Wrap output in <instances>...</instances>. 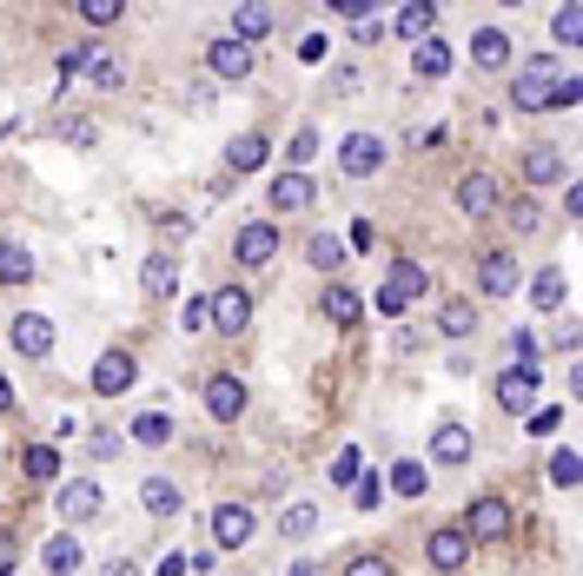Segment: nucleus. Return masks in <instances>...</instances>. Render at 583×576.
Wrapping results in <instances>:
<instances>
[{
    "mask_svg": "<svg viewBox=\"0 0 583 576\" xmlns=\"http://www.w3.org/2000/svg\"><path fill=\"white\" fill-rule=\"evenodd\" d=\"M305 259H312L318 272H339V266H345V245H339V238H331V232H318V238L305 245Z\"/></svg>",
    "mask_w": 583,
    "mask_h": 576,
    "instance_id": "473e14b6",
    "label": "nucleus"
},
{
    "mask_svg": "<svg viewBox=\"0 0 583 576\" xmlns=\"http://www.w3.org/2000/svg\"><path fill=\"white\" fill-rule=\"evenodd\" d=\"M352 490H359V498H352L359 511H378V504H385V477H378V470H372V477H359Z\"/></svg>",
    "mask_w": 583,
    "mask_h": 576,
    "instance_id": "a19ab883",
    "label": "nucleus"
},
{
    "mask_svg": "<svg viewBox=\"0 0 583 576\" xmlns=\"http://www.w3.org/2000/svg\"><path fill=\"white\" fill-rule=\"evenodd\" d=\"M339 167H345V180H372V173L385 167V139H378V133H352V139L339 146Z\"/></svg>",
    "mask_w": 583,
    "mask_h": 576,
    "instance_id": "6e6552de",
    "label": "nucleus"
},
{
    "mask_svg": "<svg viewBox=\"0 0 583 576\" xmlns=\"http://www.w3.org/2000/svg\"><path fill=\"white\" fill-rule=\"evenodd\" d=\"M8 339H14V352H21V358H47V352H53V318H40V311H21Z\"/></svg>",
    "mask_w": 583,
    "mask_h": 576,
    "instance_id": "f8f14e48",
    "label": "nucleus"
},
{
    "mask_svg": "<svg viewBox=\"0 0 583 576\" xmlns=\"http://www.w3.org/2000/svg\"><path fill=\"white\" fill-rule=\"evenodd\" d=\"M432 457H438V464H451V470H458V464H471V431H464L458 418H445V425L432 431Z\"/></svg>",
    "mask_w": 583,
    "mask_h": 576,
    "instance_id": "6ab92c4d",
    "label": "nucleus"
},
{
    "mask_svg": "<svg viewBox=\"0 0 583 576\" xmlns=\"http://www.w3.org/2000/svg\"><path fill=\"white\" fill-rule=\"evenodd\" d=\"M253 530H259L253 504H219L212 511V543L219 550H245V543H253Z\"/></svg>",
    "mask_w": 583,
    "mask_h": 576,
    "instance_id": "423d86ee",
    "label": "nucleus"
},
{
    "mask_svg": "<svg viewBox=\"0 0 583 576\" xmlns=\"http://www.w3.org/2000/svg\"><path fill=\"white\" fill-rule=\"evenodd\" d=\"M345 576H391V563H385L378 550H359V556L345 563Z\"/></svg>",
    "mask_w": 583,
    "mask_h": 576,
    "instance_id": "37998d69",
    "label": "nucleus"
},
{
    "mask_svg": "<svg viewBox=\"0 0 583 576\" xmlns=\"http://www.w3.org/2000/svg\"><path fill=\"white\" fill-rule=\"evenodd\" d=\"M266 199H272V212H305V206L318 199V180H312V173H279V180L266 186Z\"/></svg>",
    "mask_w": 583,
    "mask_h": 576,
    "instance_id": "ddd939ff",
    "label": "nucleus"
},
{
    "mask_svg": "<svg viewBox=\"0 0 583 576\" xmlns=\"http://www.w3.org/2000/svg\"><path fill=\"white\" fill-rule=\"evenodd\" d=\"M133 378H139L133 352H100V358H94V391H100V397H120V391H133Z\"/></svg>",
    "mask_w": 583,
    "mask_h": 576,
    "instance_id": "1a4fd4ad",
    "label": "nucleus"
},
{
    "mask_svg": "<svg viewBox=\"0 0 583 576\" xmlns=\"http://www.w3.org/2000/svg\"><path fill=\"white\" fill-rule=\"evenodd\" d=\"M432 27H438V8H425V0L391 14V34H404V40H432Z\"/></svg>",
    "mask_w": 583,
    "mask_h": 576,
    "instance_id": "b1692460",
    "label": "nucleus"
},
{
    "mask_svg": "<svg viewBox=\"0 0 583 576\" xmlns=\"http://www.w3.org/2000/svg\"><path fill=\"white\" fill-rule=\"evenodd\" d=\"M312 530H318V504H292V511L279 517V537H292V543L312 537Z\"/></svg>",
    "mask_w": 583,
    "mask_h": 576,
    "instance_id": "c9c22d12",
    "label": "nucleus"
},
{
    "mask_svg": "<svg viewBox=\"0 0 583 576\" xmlns=\"http://www.w3.org/2000/svg\"><path fill=\"white\" fill-rule=\"evenodd\" d=\"M576 100H583V79H576V73H563V79H557V100H550V107H576Z\"/></svg>",
    "mask_w": 583,
    "mask_h": 576,
    "instance_id": "de8ad7c7",
    "label": "nucleus"
},
{
    "mask_svg": "<svg viewBox=\"0 0 583 576\" xmlns=\"http://www.w3.org/2000/svg\"><path fill=\"white\" fill-rule=\"evenodd\" d=\"M391 490H398V498H418V490H425V464H391Z\"/></svg>",
    "mask_w": 583,
    "mask_h": 576,
    "instance_id": "4c0bfd02",
    "label": "nucleus"
},
{
    "mask_svg": "<svg viewBox=\"0 0 583 576\" xmlns=\"http://www.w3.org/2000/svg\"><path fill=\"white\" fill-rule=\"evenodd\" d=\"M438 332H445V339H471V332H477V305H471V298H445V305H438Z\"/></svg>",
    "mask_w": 583,
    "mask_h": 576,
    "instance_id": "a878e982",
    "label": "nucleus"
},
{
    "mask_svg": "<svg viewBox=\"0 0 583 576\" xmlns=\"http://www.w3.org/2000/svg\"><path fill=\"white\" fill-rule=\"evenodd\" d=\"M34 279V253L21 238H0V285H27Z\"/></svg>",
    "mask_w": 583,
    "mask_h": 576,
    "instance_id": "bb28decb",
    "label": "nucleus"
},
{
    "mask_svg": "<svg viewBox=\"0 0 583 576\" xmlns=\"http://www.w3.org/2000/svg\"><path fill=\"white\" fill-rule=\"evenodd\" d=\"M411 73H418V79H445L451 73V47L432 34V40H418V53H411Z\"/></svg>",
    "mask_w": 583,
    "mask_h": 576,
    "instance_id": "cd10ccee",
    "label": "nucleus"
},
{
    "mask_svg": "<svg viewBox=\"0 0 583 576\" xmlns=\"http://www.w3.org/2000/svg\"><path fill=\"white\" fill-rule=\"evenodd\" d=\"M292 576H325V563H312V556H305V563H292Z\"/></svg>",
    "mask_w": 583,
    "mask_h": 576,
    "instance_id": "6e6d98bb",
    "label": "nucleus"
},
{
    "mask_svg": "<svg viewBox=\"0 0 583 576\" xmlns=\"http://www.w3.org/2000/svg\"><path fill=\"white\" fill-rule=\"evenodd\" d=\"M206 410H212L219 425H232L239 410H245V384L239 378H206Z\"/></svg>",
    "mask_w": 583,
    "mask_h": 576,
    "instance_id": "aec40b11",
    "label": "nucleus"
},
{
    "mask_svg": "<svg viewBox=\"0 0 583 576\" xmlns=\"http://www.w3.org/2000/svg\"><path fill=\"white\" fill-rule=\"evenodd\" d=\"M206 324L219 339H245V324H253V292H245V285H219L206 298Z\"/></svg>",
    "mask_w": 583,
    "mask_h": 576,
    "instance_id": "f03ea898",
    "label": "nucleus"
},
{
    "mask_svg": "<svg viewBox=\"0 0 583 576\" xmlns=\"http://www.w3.org/2000/svg\"><path fill=\"white\" fill-rule=\"evenodd\" d=\"M497 404H505L511 410V418H531V410H537V391H544V378L537 371H497Z\"/></svg>",
    "mask_w": 583,
    "mask_h": 576,
    "instance_id": "39448f33",
    "label": "nucleus"
},
{
    "mask_svg": "<svg viewBox=\"0 0 583 576\" xmlns=\"http://www.w3.org/2000/svg\"><path fill=\"white\" fill-rule=\"evenodd\" d=\"M272 27H279V14H272V8H259V0H245V8H232V40H239V47L266 40Z\"/></svg>",
    "mask_w": 583,
    "mask_h": 576,
    "instance_id": "dca6fc26",
    "label": "nucleus"
},
{
    "mask_svg": "<svg viewBox=\"0 0 583 576\" xmlns=\"http://www.w3.org/2000/svg\"><path fill=\"white\" fill-rule=\"evenodd\" d=\"M21 470H27V477H34V483H53V477H60V451H53V444H34V451H27V464H21Z\"/></svg>",
    "mask_w": 583,
    "mask_h": 576,
    "instance_id": "f704fd0d",
    "label": "nucleus"
},
{
    "mask_svg": "<svg viewBox=\"0 0 583 576\" xmlns=\"http://www.w3.org/2000/svg\"><path fill=\"white\" fill-rule=\"evenodd\" d=\"M511 371H537V378H544V345H537V332H511Z\"/></svg>",
    "mask_w": 583,
    "mask_h": 576,
    "instance_id": "2f4dec72",
    "label": "nucleus"
},
{
    "mask_svg": "<svg viewBox=\"0 0 583 576\" xmlns=\"http://www.w3.org/2000/svg\"><path fill=\"white\" fill-rule=\"evenodd\" d=\"M8 410H14V384H8V378H0V418H8Z\"/></svg>",
    "mask_w": 583,
    "mask_h": 576,
    "instance_id": "5fc2aeb1",
    "label": "nucleus"
},
{
    "mask_svg": "<svg viewBox=\"0 0 583 576\" xmlns=\"http://www.w3.org/2000/svg\"><path fill=\"white\" fill-rule=\"evenodd\" d=\"M325 318L339 324V332H345V324H359V292L352 285H325Z\"/></svg>",
    "mask_w": 583,
    "mask_h": 576,
    "instance_id": "7c9ffc66",
    "label": "nucleus"
},
{
    "mask_svg": "<svg viewBox=\"0 0 583 576\" xmlns=\"http://www.w3.org/2000/svg\"><path fill=\"white\" fill-rule=\"evenodd\" d=\"M557 79H563V66L537 53L524 73H511V107H518V113H550V100H557Z\"/></svg>",
    "mask_w": 583,
    "mask_h": 576,
    "instance_id": "f257e3e1",
    "label": "nucleus"
},
{
    "mask_svg": "<svg viewBox=\"0 0 583 576\" xmlns=\"http://www.w3.org/2000/svg\"><path fill=\"white\" fill-rule=\"evenodd\" d=\"M159 232H166V238H193V219H186V212H159Z\"/></svg>",
    "mask_w": 583,
    "mask_h": 576,
    "instance_id": "09e8293b",
    "label": "nucleus"
},
{
    "mask_svg": "<svg viewBox=\"0 0 583 576\" xmlns=\"http://www.w3.org/2000/svg\"><path fill=\"white\" fill-rule=\"evenodd\" d=\"M139 504H146L153 517H180V483H166V477H146V483H139Z\"/></svg>",
    "mask_w": 583,
    "mask_h": 576,
    "instance_id": "c85d7f7f",
    "label": "nucleus"
},
{
    "mask_svg": "<svg viewBox=\"0 0 583 576\" xmlns=\"http://www.w3.org/2000/svg\"><path fill=\"white\" fill-rule=\"evenodd\" d=\"M524 425H531V438H550V431L563 425V410H557V404H544V410H531V418H524Z\"/></svg>",
    "mask_w": 583,
    "mask_h": 576,
    "instance_id": "a18cd8bd",
    "label": "nucleus"
},
{
    "mask_svg": "<svg viewBox=\"0 0 583 576\" xmlns=\"http://www.w3.org/2000/svg\"><path fill=\"white\" fill-rule=\"evenodd\" d=\"M100 576H146V569H139L133 556H107V563H100Z\"/></svg>",
    "mask_w": 583,
    "mask_h": 576,
    "instance_id": "3c124183",
    "label": "nucleus"
},
{
    "mask_svg": "<svg viewBox=\"0 0 583 576\" xmlns=\"http://www.w3.org/2000/svg\"><path fill=\"white\" fill-rule=\"evenodd\" d=\"M40 563H47V576H73L80 569V537L73 530H53L47 550H40Z\"/></svg>",
    "mask_w": 583,
    "mask_h": 576,
    "instance_id": "4be33fe9",
    "label": "nucleus"
},
{
    "mask_svg": "<svg viewBox=\"0 0 583 576\" xmlns=\"http://www.w3.org/2000/svg\"><path fill=\"white\" fill-rule=\"evenodd\" d=\"M563 285H570L563 272H544V279L531 285V298H537V311H557V305H563Z\"/></svg>",
    "mask_w": 583,
    "mask_h": 576,
    "instance_id": "58836bf2",
    "label": "nucleus"
},
{
    "mask_svg": "<svg viewBox=\"0 0 583 576\" xmlns=\"http://www.w3.org/2000/svg\"><path fill=\"white\" fill-rule=\"evenodd\" d=\"M312 152H318V133H312V126H299V133H292V173H305V159H312Z\"/></svg>",
    "mask_w": 583,
    "mask_h": 576,
    "instance_id": "c03bdc74",
    "label": "nucleus"
},
{
    "mask_svg": "<svg viewBox=\"0 0 583 576\" xmlns=\"http://www.w3.org/2000/svg\"><path fill=\"white\" fill-rule=\"evenodd\" d=\"M73 14H80V21H87V27H113V21H120L126 8H120V0H80V8H73Z\"/></svg>",
    "mask_w": 583,
    "mask_h": 576,
    "instance_id": "e433bc0d",
    "label": "nucleus"
},
{
    "mask_svg": "<svg viewBox=\"0 0 583 576\" xmlns=\"http://www.w3.org/2000/svg\"><path fill=\"white\" fill-rule=\"evenodd\" d=\"M153 576H186V556H159V569Z\"/></svg>",
    "mask_w": 583,
    "mask_h": 576,
    "instance_id": "864d4df0",
    "label": "nucleus"
},
{
    "mask_svg": "<svg viewBox=\"0 0 583 576\" xmlns=\"http://www.w3.org/2000/svg\"><path fill=\"white\" fill-rule=\"evenodd\" d=\"M477 285H484V298H511V292H518V259H511V253H484Z\"/></svg>",
    "mask_w": 583,
    "mask_h": 576,
    "instance_id": "2eb2a0df",
    "label": "nucleus"
},
{
    "mask_svg": "<svg viewBox=\"0 0 583 576\" xmlns=\"http://www.w3.org/2000/svg\"><path fill=\"white\" fill-rule=\"evenodd\" d=\"M266 152H272V146H266V133H239V139L226 146V173H259V167H266Z\"/></svg>",
    "mask_w": 583,
    "mask_h": 576,
    "instance_id": "412c9836",
    "label": "nucleus"
},
{
    "mask_svg": "<svg viewBox=\"0 0 583 576\" xmlns=\"http://www.w3.org/2000/svg\"><path fill=\"white\" fill-rule=\"evenodd\" d=\"M464 537H471V543H505V537H511V504L490 498V490H484V498H471V511H464Z\"/></svg>",
    "mask_w": 583,
    "mask_h": 576,
    "instance_id": "7ed1b4c3",
    "label": "nucleus"
},
{
    "mask_svg": "<svg viewBox=\"0 0 583 576\" xmlns=\"http://www.w3.org/2000/svg\"><path fill=\"white\" fill-rule=\"evenodd\" d=\"M511 225L531 232V225H537V199H518V206H511Z\"/></svg>",
    "mask_w": 583,
    "mask_h": 576,
    "instance_id": "8fccbe9b",
    "label": "nucleus"
},
{
    "mask_svg": "<svg viewBox=\"0 0 583 576\" xmlns=\"http://www.w3.org/2000/svg\"><path fill=\"white\" fill-rule=\"evenodd\" d=\"M458 212L464 219H490L497 212V180L490 173H464L458 180Z\"/></svg>",
    "mask_w": 583,
    "mask_h": 576,
    "instance_id": "4468645a",
    "label": "nucleus"
},
{
    "mask_svg": "<svg viewBox=\"0 0 583 576\" xmlns=\"http://www.w3.org/2000/svg\"><path fill=\"white\" fill-rule=\"evenodd\" d=\"M232 259H239V266H272V259H279V225H272V219L239 225V238H232Z\"/></svg>",
    "mask_w": 583,
    "mask_h": 576,
    "instance_id": "20e7f679",
    "label": "nucleus"
},
{
    "mask_svg": "<svg viewBox=\"0 0 583 576\" xmlns=\"http://www.w3.org/2000/svg\"><path fill=\"white\" fill-rule=\"evenodd\" d=\"M471 60H477L484 73H497V66H511V40L497 34V27H477V34H471Z\"/></svg>",
    "mask_w": 583,
    "mask_h": 576,
    "instance_id": "5701e85b",
    "label": "nucleus"
},
{
    "mask_svg": "<svg viewBox=\"0 0 583 576\" xmlns=\"http://www.w3.org/2000/svg\"><path fill=\"white\" fill-rule=\"evenodd\" d=\"M53 504H60V524H87V517H100V483L94 477H66Z\"/></svg>",
    "mask_w": 583,
    "mask_h": 576,
    "instance_id": "0eeeda50",
    "label": "nucleus"
},
{
    "mask_svg": "<svg viewBox=\"0 0 583 576\" xmlns=\"http://www.w3.org/2000/svg\"><path fill=\"white\" fill-rule=\"evenodd\" d=\"M139 285H146L153 298H173V292H180V266L166 259V253H153V259L139 266Z\"/></svg>",
    "mask_w": 583,
    "mask_h": 576,
    "instance_id": "393cba45",
    "label": "nucleus"
},
{
    "mask_svg": "<svg viewBox=\"0 0 583 576\" xmlns=\"http://www.w3.org/2000/svg\"><path fill=\"white\" fill-rule=\"evenodd\" d=\"M331 477H339V483H359V451H352V444L331 457Z\"/></svg>",
    "mask_w": 583,
    "mask_h": 576,
    "instance_id": "49530a36",
    "label": "nucleus"
},
{
    "mask_svg": "<svg viewBox=\"0 0 583 576\" xmlns=\"http://www.w3.org/2000/svg\"><path fill=\"white\" fill-rule=\"evenodd\" d=\"M425 556H432V569H445V576H458V569L471 563V537H464L458 524H445V530H432V543H425Z\"/></svg>",
    "mask_w": 583,
    "mask_h": 576,
    "instance_id": "9d476101",
    "label": "nucleus"
},
{
    "mask_svg": "<svg viewBox=\"0 0 583 576\" xmlns=\"http://www.w3.org/2000/svg\"><path fill=\"white\" fill-rule=\"evenodd\" d=\"M133 444H146V451L173 444V418H166V410H139V418H133Z\"/></svg>",
    "mask_w": 583,
    "mask_h": 576,
    "instance_id": "c756f323",
    "label": "nucleus"
},
{
    "mask_svg": "<svg viewBox=\"0 0 583 576\" xmlns=\"http://www.w3.org/2000/svg\"><path fill=\"white\" fill-rule=\"evenodd\" d=\"M550 34H557L563 47H583V8H576V0H570V8H557V14H550Z\"/></svg>",
    "mask_w": 583,
    "mask_h": 576,
    "instance_id": "72a5a7b5",
    "label": "nucleus"
},
{
    "mask_svg": "<svg viewBox=\"0 0 583 576\" xmlns=\"http://www.w3.org/2000/svg\"><path fill=\"white\" fill-rule=\"evenodd\" d=\"M331 94H359V66H339V73H331Z\"/></svg>",
    "mask_w": 583,
    "mask_h": 576,
    "instance_id": "603ef678",
    "label": "nucleus"
},
{
    "mask_svg": "<svg viewBox=\"0 0 583 576\" xmlns=\"http://www.w3.org/2000/svg\"><path fill=\"white\" fill-rule=\"evenodd\" d=\"M563 173H570V159H563L557 146H531V152H524V180H531V193H537V186H557Z\"/></svg>",
    "mask_w": 583,
    "mask_h": 576,
    "instance_id": "f3484780",
    "label": "nucleus"
},
{
    "mask_svg": "<svg viewBox=\"0 0 583 576\" xmlns=\"http://www.w3.org/2000/svg\"><path fill=\"white\" fill-rule=\"evenodd\" d=\"M87 66H94V73H87V79H94V87H107V94H113V87H120V79H126V66H120V60H113V53H94V60H87Z\"/></svg>",
    "mask_w": 583,
    "mask_h": 576,
    "instance_id": "ea45409f",
    "label": "nucleus"
},
{
    "mask_svg": "<svg viewBox=\"0 0 583 576\" xmlns=\"http://www.w3.org/2000/svg\"><path fill=\"white\" fill-rule=\"evenodd\" d=\"M550 483H557V490H570V483H576V451H570V444L550 457Z\"/></svg>",
    "mask_w": 583,
    "mask_h": 576,
    "instance_id": "79ce46f5",
    "label": "nucleus"
},
{
    "mask_svg": "<svg viewBox=\"0 0 583 576\" xmlns=\"http://www.w3.org/2000/svg\"><path fill=\"white\" fill-rule=\"evenodd\" d=\"M206 73H212V79H245V73H253V47H239L232 34H219V40L206 47Z\"/></svg>",
    "mask_w": 583,
    "mask_h": 576,
    "instance_id": "9b49d317",
    "label": "nucleus"
},
{
    "mask_svg": "<svg viewBox=\"0 0 583 576\" xmlns=\"http://www.w3.org/2000/svg\"><path fill=\"white\" fill-rule=\"evenodd\" d=\"M425 292H432V279H425V266H418V259H398V266H391V279H385V298L411 305V298H425Z\"/></svg>",
    "mask_w": 583,
    "mask_h": 576,
    "instance_id": "a211bd4d",
    "label": "nucleus"
}]
</instances>
